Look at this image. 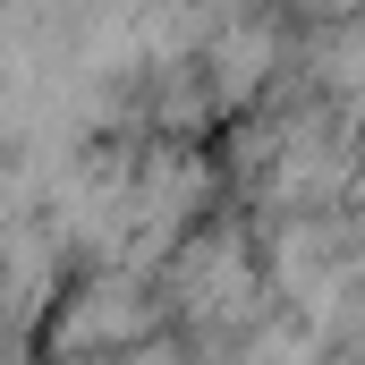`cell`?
<instances>
[{
  "label": "cell",
  "instance_id": "6da1fadb",
  "mask_svg": "<svg viewBox=\"0 0 365 365\" xmlns=\"http://www.w3.org/2000/svg\"><path fill=\"white\" fill-rule=\"evenodd\" d=\"M170 297H179L187 323H238V314H255L264 280H255L247 230H230V221H195L179 247H170Z\"/></svg>",
  "mask_w": 365,
  "mask_h": 365
},
{
  "label": "cell",
  "instance_id": "7a4b0ae2",
  "mask_svg": "<svg viewBox=\"0 0 365 365\" xmlns=\"http://www.w3.org/2000/svg\"><path fill=\"white\" fill-rule=\"evenodd\" d=\"M153 340V289L145 272H93L51 306V349L60 357H128Z\"/></svg>",
  "mask_w": 365,
  "mask_h": 365
}]
</instances>
